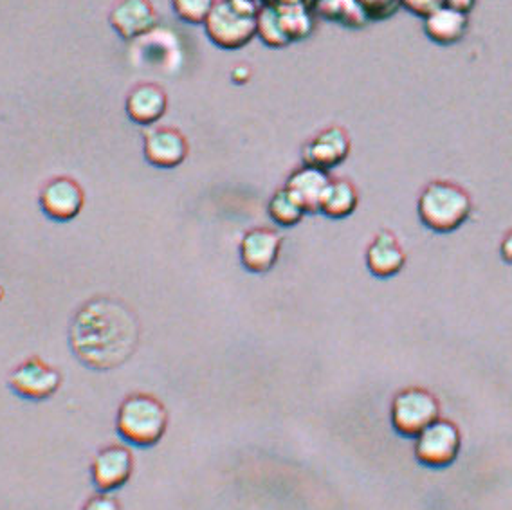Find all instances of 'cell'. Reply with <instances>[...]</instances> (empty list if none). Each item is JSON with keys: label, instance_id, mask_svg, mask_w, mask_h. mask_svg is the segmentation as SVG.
<instances>
[{"label": "cell", "instance_id": "e0dca14e", "mask_svg": "<svg viewBox=\"0 0 512 510\" xmlns=\"http://www.w3.org/2000/svg\"><path fill=\"white\" fill-rule=\"evenodd\" d=\"M469 20L466 13L442 6L424 19V33L437 46H453L466 35Z\"/></svg>", "mask_w": 512, "mask_h": 510}, {"label": "cell", "instance_id": "7a4b0ae2", "mask_svg": "<svg viewBox=\"0 0 512 510\" xmlns=\"http://www.w3.org/2000/svg\"><path fill=\"white\" fill-rule=\"evenodd\" d=\"M168 422V410L157 397L132 393L119 404L116 431L130 446L154 447L165 437Z\"/></svg>", "mask_w": 512, "mask_h": 510}, {"label": "cell", "instance_id": "d4e9b609", "mask_svg": "<svg viewBox=\"0 0 512 510\" xmlns=\"http://www.w3.org/2000/svg\"><path fill=\"white\" fill-rule=\"evenodd\" d=\"M442 6H444L442 0H401V8L422 20L430 17L433 11L439 10Z\"/></svg>", "mask_w": 512, "mask_h": 510}, {"label": "cell", "instance_id": "9a60e30c", "mask_svg": "<svg viewBox=\"0 0 512 510\" xmlns=\"http://www.w3.org/2000/svg\"><path fill=\"white\" fill-rule=\"evenodd\" d=\"M365 262L375 278L386 280L403 271L406 253L390 229H381L366 247Z\"/></svg>", "mask_w": 512, "mask_h": 510}, {"label": "cell", "instance_id": "4316f807", "mask_svg": "<svg viewBox=\"0 0 512 510\" xmlns=\"http://www.w3.org/2000/svg\"><path fill=\"white\" fill-rule=\"evenodd\" d=\"M442 2H444L446 8H451V10H457L467 15L469 11L475 8L476 0H442Z\"/></svg>", "mask_w": 512, "mask_h": 510}, {"label": "cell", "instance_id": "ac0fdd59", "mask_svg": "<svg viewBox=\"0 0 512 510\" xmlns=\"http://www.w3.org/2000/svg\"><path fill=\"white\" fill-rule=\"evenodd\" d=\"M359 206V192L348 179H332L321 197L318 213L332 220L347 219Z\"/></svg>", "mask_w": 512, "mask_h": 510}, {"label": "cell", "instance_id": "44dd1931", "mask_svg": "<svg viewBox=\"0 0 512 510\" xmlns=\"http://www.w3.org/2000/svg\"><path fill=\"white\" fill-rule=\"evenodd\" d=\"M285 37L291 42H303L314 33V13L309 6H291L276 8Z\"/></svg>", "mask_w": 512, "mask_h": 510}, {"label": "cell", "instance_id": "ba28073f", "mask_svg": "<svg viewBox=\"0 0 512 510\" xmlns=\"http://www.w3.org/2000/svg\"><path fill=\"white\" fill-rule=\"evenodd\" d=\"M40 208L55 222H71L82 213L85 192L82 184L69 175H58L49 179L38 195Z\"/></svg>", "mask_w": 512, "mask_h": 510}, {"label": "cell", "instance_id": "277c9868", "mask_svg": "<svg viewBox=\"0 0 512 510\" xmlns=\"http://www.w3.org/2000/svg\"><path fill=\"white\" fill-rule=\"evenodd\" d=\"M260 4L249 0H217L202 24L211 44L222 51H238L256 37V15Z\"/></svg>", "mask_w": 512, "mask_h": 510}, {"label": "cell", "instance_id": "ffe728a7", "mask_svg": "<svg viewBox=\"0 0 512 510\" xmlns=\"http://www.w3.org/2000/svg\"><path fill=\"white\" fill-rule=\"evenodd\" d=\"M267 213L280 228H294L305 219V215H309L302 201L287 186L273 193L267 204Z\"/></svg>", "mask_w": 512, "mask_h": 510}, {"label": "cell", "instance_id": "3957f363", "mask_svg": "<svg viewBox=\"0 0 512 510\" xmlns=\"http://www.w3.org/2000/svg\"><path fill=\"white\" fill-rule=\"evenodd\" d=\"M473 211L469 193L451 181H433L417 201L419 219L435 233H453L466 224Z\"/></svg>", "mask_w": 512, "mask_h": 510}, {"label": "cell", "instance_id": "8fae6325", "mask_svg": "<svg viewBox=\"0 0 512 510\" xmlns=\"http://www.w3.org/2000/svg\"><path fill=\"white\" fill-rule=\"evenodd\" d=\"M134 465V455L127 446L112 444L103 447L92 460V483L100 492L118 491L132 478Z\"/></svg>", "mask_w": 512, "mask_h": 510}, {"label": "cell", "instance_id": "4dcf8cb0", "mask_svg": "<svg viewBox=\"0 0 512 510\" xmlns=\"http://www.w3.org/2000/svg\"><path fill=\"white\" fill-rule=\"evenodd\" d=\"M249 2H255V4H260V6H262V2H264V0H249Z\"/></svg>", "mask_w": 512, "mask_h": 510}, {"label": "cell", "instance_id": "5bb4252c", "mask_svg": "<svg viewBox=\"0 0 512 510\" xmlns=\"http://www.w3.org/2000/svg\"><path fill=\"white\" fill-rule=\"evenodd\" d=\"M125 110L132 123H136L139 127H152L157 121L165 118L168 110V94L157 83H138L127 94Z\"/></svg>", "mask_w": 512, "mask_h": 510}, {"label": "cell", "instance_id": "8992f818", "mask_svg": "<svg viewBox=\"0 0 512 510\" xmlns=\"http://www.w3.org/2000/svg\"><path fill=\"white\" fill-rule=\"evenodd\" d=\"M462 449V433L453 420L431 422L415 437V458L431 469H444L455 464Z\"/></svg>", "mask_w": 512, "mask_h": 510}, {"label": "cell", "instance_id": "cb8c5ba5", "mask_svg": "<svg viewBox=\"0 0 512 510\" xmlns=\"http://www.w3.org/2000/svg\"><path fill=\"white\" fill-rule=\"evenodd\" d=\"M357 4L370 22L392 19L401 10V0H357Z\"/></svg>", "mask_w": 512, "mask_h": 510}, {"label": "cell", "instance_id": "603a6c76", "mask_svg": "<svg viewBox=\"0 0 512 510\" xmlns=\"http://www.w3.org/2000/svg\"><path fill=\"white\" fill-rule=\"evenodd\" d=\"M215 4L217 0H172V10L186 24L202 26Z\"/></svg>", "mask_w": 512, "mask_h": 510}, {"label": "cell", "instance_id": "5b68a950", "mask_svg": "<svg viewBox=\"0 0 512 510\" xmlns=\"http://www.w3.org/2000/svg\"><path fill=\"white\" fill-rule=\"evenodd\" d=\"M440 419V402L435 393L421 386H410L397 393L390 408V420L395 433L415 438L431 422Z\"/></svg>", "mask_w": 512, "mask_h": 510}, {"label": "cell", "instance_id": "7402d4cb", "mask_svg": "<svg viewBox=\"0 0 512 510\" xmlns=\"http://www.w3.org/2000/svg\"><path fill=\"white\" fill-rule=\"evenodd\" d=\"M256 37L260 38L264 46L271 49H285L291 46L280 24L278 10L267 4H262L256 15Z\"/></svg>", "mask_w": 512, "mask_h": 510}, {"label": "cell", "instance_id": "4fadbf2b", "mask_svg": "<svg viewBox=\"0 0 512 510\" xmlns=\"http://www.w3.org/2000/svg\"><path fill=\"white\" fill-rule=\"evenodd\" d=\"M188 154V139L179 128H150L143 139V155L147 163L161 170H172L181 166Z\"/></svg>", "mask_w": 512, "mask_h": 510}, {"label": "cell", "instance_id": "d6986e66", "mask_svg": "<svg viewBox=\"0 0 512 510\" xmlns=\"http://www.w3.org/2000/svg\"><path fill=\"white\" fill-rule=\"evenodd\" d=\"M311 11L318 19L348 29H363L370 22L357 0H312Z\"/></svg>", "mask_w": 512, "mask_h": 510}, {"label": "cell", "instance_id": "484cf974", "mask_svg": "<svg viewBox=\"0 0 512 510\" xmlns=\"http://www.w3.org/2000/svg\"><path fill=\"white\" fill-rule=\"evenodd\" d=\"M82 510H121V503L112 492H100L85 501Z\"/></svg>", "mask_w": 512, "mask_h": 510}, {"label": "cell", "instance_id": "9c48e42d", "mask_svg": "<svg viewBox=\"0 0 512 510\" xmlns=\"http://www.w3.org/2000/svg\"><path fill=\"white\" fill-rule=\"evenodd\" d=\"M284 247V237L273 228H251L244 233L238 255L244 269L253 274H266L275 267Z\"/></svg>", "mask_w": 512, "mask_h": 510}, {"label": "cell", "instance_id": "2e32d148", "mask_svg": "<svg viewBox=\"0 0 512 510\" xmlns=\"http://www.w3.org/2000/svg\"><path fill=\"white\" fill-rule=\"evenodd\" d=\"M332 177L329 172L302 164L300 168H296L293 174L289 175L285 186L302 201L307 213H318L320 208L321 197L327 190Z\"/></svg>", "mask_w": 512, "mask_h": 510}, {"label": "cell", "instance_id": "52a82bcc", "mask_svg": "<svg viewBox=\"0 0 512 510\" xmlns=\"http://www.w3.org/2000/svg\"><path fill=\"white\" fill-rule=\"evenodd\" d=\"M64 383V377L55 366L40 357H28L11 370L8 386L11 392L26 401H47Z\"/></svg>", "mask_w": 512, "mask_h": 510}, {"label": "cell", "instance_id": "83f0119b", "mask_svg": "<svg viewBox=\"0 0 512 510\" xmlns=\"http://www.w3.org/2000/svg\"><path fill=\"white\" fill-rule=\"evenodd\" d=\"M312 0H264L262 4L273 6V8H291V6H309Z\"/></svg>", "mask_w": 512, "mask_h": 510}, {"label": "cell", "instance_id": "f546056e", "mask_svg": "<svg viewBox=\"0 0 512 510\" xmlns=\"http://www.w3.org/2000/svg\"><path fill=\"white\" fill-rule=\"evenodd\" d=\"M231 78H233V82L237 83V85H242V82L246 83L251 78V71L247 69L246 65H240L231 73Z\"/></svg>", "mask_w": 512, "mask_h": 510}, {"label": "cell", "instance_id": "30bf717a", "mask_svg": "<svg viewBox=\"0 0 512 510\" xmlns=\"http://www.w3.org/2000/svg\"><path fill=\"white\" fill-rule=\"evenodd\" d=\"M352 150L347 130L338 125L323 128L303 145L302 161L307 166L330 172L345 163Z\"/></svg>", "mask_w": 512, "mask_h": 510}, {"label": "cell", "instance_id": "7c38bea8", "mask_svg": "<svg viewBox=\"0 0 512 510\" xmlns=\"http://www.w3.org/2000/svg\"><path fill=\"white\" fill-rule=\"evenodd\" d=\"M159 17L152 0H118L109 13L110 28L125 42L145 37L156 29Z\"/></svg>", "mask_w": 512, "mask_h": 510}, {"label": "cell", "instance_id": "6da1fadb", "mask_svg": "<svg viewBox=\"0 0 512 510\" xmlns=\"http://www.w3.org/2000/svg\"><path fill=\"white\" fill-rule=\"evenodd\" d=\"M141 337L136 312L116 298H92L74 314L69 345L78 361L98 372L125 365Z\"/></svg>", "mask_w": 512, "mask_h": 510}, {"label": "cell", "instance_id": "f1b7e54d", "mask_svg": "<svg viewBox=\"0 0 512 510\" xmlns=\"http://www.w3.org/2000/svg\"><path fill=\"white\" fill-rule=\"evenodd\" d=\"M500 256H502L503 262L512 264V229L509 233H505V237L502 238V244H500Z\"/></svg>", "mask_w": 512, "mask_h": 510}]
</instances>
